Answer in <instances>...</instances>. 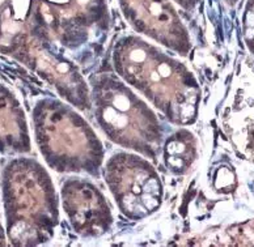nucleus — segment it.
Listing matches in <instances>:
<instances>
[{"label":"nucleus","instance_id":"3","mask_svg":"<svg viewBox=\"0 0 254 247\" xmlns=\"http://www.w3.org/2000/svg\"><path fill=\"white\" fill-rule=\"evenodd\" d=\"M37 140L47 163L59 173L97 177L103 146L94 130L68 103L43 99L34 110Z\"/></svg>","mask_w":254,"mask_h":247},{"label":"nucleus","instance_id":"4","mask_svg":"<svg viewBox=\"0 0 254 247\" xmlns=\"http://www.w3.org/2000/svg\"><path fill=\"white\" fill-rule=\"evenodd\" d=\"M5 203L13 241L37 245L52 237L58 225V200L49 174L39 165L22 161L10 169Z\"/></svg>","mask_w":254,"mask_h":247},{"label":"nucleus","instance_id":"8","mask_svg":"<svg viewBox=\"0 0 254 247\" xmlns=\"http://www.w3.org/2000/svg\"><path fill=\"white\" fill-rule=\"evenodd\" d=\"M164 163L173 174H186L196 160V141L190 131L178 130L163 143Z\"/></svg>","mask_w":254,"mask_h":247},{"label":"nucleus","instance_id":"1","mask_svg":"<svg viewBox=\"0 0 254 247\" xmlns=\"http://www.w3.org/2000/svg\"><path fill=\"white\" fill-rule=\"evenodd\" d=\"M114 68L173 124L184 127L196 120L200 88L184 64L142 41L126 38L114 51Z\"/></svg>","mask_w":254,"mask_h":247},{"label":"nucleus","instance_id":"5","mask_svg":"<svg viewBox=\"0 0 254 247\" xmlns=\"http://www.w3.org/2000/svg\"><path fill=\"white\" fill-rule=\"evenodd\" d=\"M103 178L117 207L130 220H144L161 207V179L144 157L114 153L103 165Z\"/></svg>","mask_w":254,"mask_h":247},{"label":"nucleus","instance_id":"7","mask_svg":"<svg viewBox=\"0 0 254 247\" xmlns=\"http://www.w3.org/2000/svg\"><path fill=\"white\" fill-rule=\"evenodd\" d=\"M126 16L138 30L161 41L181 54L189 50V41L180 22L163 0H123Z\"/></svg>","mask_w":254,"mask_h":247},{"label":"nucleus","instance_id":"2","mask_svg":"<svg viewBox=\"0 0 254 247\" xmlns=\"http://www.w3.org/2000/svg\"><path fill=\"white\" fill-rule=\"evenodd\" d=\"M91 107L97 126L114 144L151 160L161 154V122L118 75L92 76Z\"/></svg>","mask_w":254,"mask_h":247},{"label":"nucleus","instance_id":"6","mask_svg":"<svg viewBox=\"0 0 254 247\" xmlns=\"http://www.w3.org/2000/svg\"><path fill=\"white\" fill-rule=\"evenodd\" d=\"M62 207L71 228L84 238H98L113 225L106 198L91 181L68 177L62 184Z\"/></svg>","mask_w":254,"mask_h":247}]
</instances>
